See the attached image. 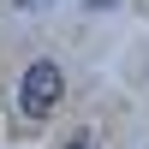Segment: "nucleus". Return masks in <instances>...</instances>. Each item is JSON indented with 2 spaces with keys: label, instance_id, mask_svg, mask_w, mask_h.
<instances>
[{
  "label": "nucleus",
  "instance_id": "nucleus-1",
  "mask_svg": "<svg viewBox=\"0 0 149 149\" xmlns=\"http://www.w3.org/2000/svg\"><path fill=\"white\" fill-rule=\"evenodd\" d=\"M60 90H66V78H60L54 60L24 66V78H18V113H24V119H48L54 102H60Z\"/></svg>",
  "mask_w": 149,
  "mask_h": 149
},
{
  "label": "nucleus",
  "instance_id": "nucleus-2",
  "mask_svg": "<svg viewBox=\"0 0 149 149\" xmlns=\"http://www.w3.org/2000/svg\"><path fill=\"white\" fill-rule=\"evenodd\" d=\"M66 149H95V137H90V131H78V137H72Z\"/></svg>",
  "mask_w": 149,
  "mask_h": 149
},
{
  "label": "nucleus",
  "instance_id": "nucleus-3",
  "mask_svg": "<svg viewBox=\"0 0 149 149\" xmlns=\"http://www.w3.org/2000/svg\"><path fill=\"white\" fill-rule=\"evenodd\" d=\"M18 6H24V12H36V6H48V0H18Z\"/></svg>",
  "mask_w": 149,
  "mask_h": 149
}]
</instances>
